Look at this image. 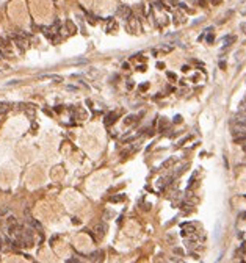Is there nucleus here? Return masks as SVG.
I'll return each mask as SVG.
<instances>
[{
	"mask_svg": "<svg viewBox=\"0 0 246 263\" xmlns=\"http://www.w3.org/2000/svg\"><path fill=\"white\" fill-rule=\"evenodd\" d=\"M232 135L234 138H238V136H246V124H240V122H235L232 121Z\"/></svg>",
	"mask_w": 246,
	"mask_h": 263,
	"instance_id": "obj_1",
	"label": "nucleus"
},
{
	"mask_svg": "<svg viewBox=\"0 0 246 263\" xmlns=\"http://www.w3.org/2000/svg\"><path fill=\"white\" fill-rule=\"evenodd\" d=\"M232 121H235V122H240V124H246V113L243 114V113H238Z\"/></svg>",
	"mask_w": 246,
	"mask_h": 263,
	"instance_id": "obj_4",
	"label": "nucleus"
},
{
	"mask_svg": "<svg viewBox=\"0 0 246 263\" xmlns=\"http://www.w3.org/2000/svg\"><path fill=\"white\" fill-rule=\"evenodd\" d=\"M147 86H149V85L146 83V85H143V86H140V89H143V91H144V89H147Z\"/></svg>",
	"mask_w": 246,
	"mask_h": 263,
	"instance_id": "obj_15",
	"label": "nucleus"
},
{
	"mask_svg": "<svg viewBox=\"0 0 246 263\" xmlns=\"http://www.w3.org/2000/svg\"><path fill=\"white\" fill-rule=\"evenodd\" d=\"M243 111L246 113V103H244V102H243Z\"/></svg>",
	"mask_w": 246,
	"mask_h": 263,
	"instance_id": "obj_17",
	"label": "nucleus"
},
{
	"mask_svg": "<svg viewBox=\"0 0 246 263\" xmlns=\"http://www.w3.org/2000/svg\"><path fill=\"white\" fill-rule=\"evenodd\" d=\"M168 77H169V78H173V80H176V75H174L173 72H168Z\"/></svg>",
	"mask_w": 246,
	"mask_h": 263,
	"instance_id": "obj_12",
	"label": "nucleus"
},
{
	"mask_svg": "<svg viewBox=\"0 0 246 263\" xmlns=\"http://www.w3.org/2000/svg\"><path fill=\"white\" fill-rule=\"evenodd\" d=\"M100 254H102V252H94V254L91 255V260H96V261H97V260H100V258H99V255H100Z\"/></svg>",
	"mask_w": 246,
	"mask_h": 263,
	"instance_id": "obj_8",
	"label": "nucleus"
},
{
	"mask_svg": "<svg viewBox=\"0 0 246 263\" xmlns=\"http://www.w3.org/2000/svg\"><path fill=\"white\" fill-rule=\"evenodd\" d=\"M244 103H246V102H244Z\"/></svg>",
	"mask_w": 246,
	"mask_h": 263,
	"instance_id": "obj_19",
	"label": "nucleus"
},
{
	"mask_svg": "<svg viewBox=\"0 0 246 263\" xmlns=\"http://www.w3.org/2000/svg\"><path fill=\"white\" fill-rule=\"evenodd\" d=\"M212 41H213V36H212V34H209V36H207V42H212Z\"/></svg>",
	"mask_w": 246,
	"mask_h": 263,
	"instance_id": "obj_14",
	"label": "nucleus"
},
{
	"mask_svg": "<svg viewBox=\"0 0 246 263\" xmlns=\"http://www.w3.org/2000/svg\"><path fill=\"white\" fill-rule=\"evenodd\" d=\"M234 41H235V36H227V38H224V46H230Z\"/></svg>",
	"mask_w": 246,
	"mask_h": 263,
	"instance_id": "obj_7",
	"label": "nucleus"
},
{
	"mask_svg": "<svg viewBox=\"0 0 246 263\" xmlns=\"http://www.w3.org/2000/svg\"><path fill=\"white\" fill-rule=\"evenodd\" d=\"M94 230H96V233H97V235H100V237H102V235H105V232H107V226H105V224H97Z\"/></svg>",
	"mask_w": 246,
	"mask_h": 263,
	"instance_id": "obj_3",
	"label": "nucleus"
},
{
	"mask_svg": "<svg viewBox=\"0 0 246 263\" xmlns=\"http://www.w3.org/2000/svg\"><path fill=\"white\" fill-rule=\"evenodd\" d=\"M180 121H182V116H176L174 117V122H180Z\"/></svg>",
	"mask_w": 246,
	"mask_h": 263,
	"instance_id": "obj_13",
	"label": "nucleus"
},
{
	"mask_svg": "<svg viewBox=\"0 0 246 263\" xmlns=\"http://www.w3.org/2000/svg\"><path fill=\"white\" fill-rule=\"evenodd\" d=\"M5 107H6V103H3V102H0V113H3Z\"/></svg>",
	"mask_w": 246,
	"mask_h": 263,
	"instance_id": "obj_9",
	"label": "nucleus"
},
{
	"mask_svg": "<svg viewBox=\"0 0 246 263\" xmlns=\"http://www.w3.org/2000/svg\"><path fill=\"white\" fill-rule=\"evenodd\" d=\"M174 254H179V255H182L183 252H182V249H177V247H176V249H174Z\"/></svg>",
	"mask_w": 246,
	"mask_h": 263,
	"instance_id": "obj_11",
	"label": "nucleus"
},
{
	"mask_svg": "<svg viewBox=\"0 0 246 263\" xmlns=\"http://www.w3.org/2000/svg\"><path fill=\"white\" fill-rule=\"evenodd\" d=\"M113 121H114V113H110V114L107 116V119H105V125H111Z\"/></svg>",
	"mask_w": 246,
	"mask_h": 263,
	"instance_id": "obj_5",
	"label": "nucleus"
},
{
	"mask_svg": "<svg viewBox=\"0 0 246 263\" xmlns=\"http://www.w3.org/2000/svg\"><path fill=\"white\" fill-rule=\"evenodd\" d=\"M132 121H133V116H127L126 117V124H130Z\"/></svg>",
	"mask_w": 246,
	"mask_h": 263,
	"instance_id": "obj_10",
	"label": "nucleus"
},
{
	"mask_svg": "<svg viewBox=\"0 0 246 263\" xmlns=\"http://www.w3.org/2000/svg\"><path fill=\"white\" fill-rule=\"evenodd\" d=\"M118 16H122L124 19H129L130 17V8L129 6H121L118 10Z\"/></svg>",
	"mask_w": 246,
	"mask_h": 263,
	"instance_id": "obj_2",
	"label": "nucleus"
},
{
	"mask_svg": "<svg viewBox=\"0 0 246 263\" xmlns=\"http://www.w3.org/2000/svg\"><path fill=\"white\" fill-rule=\"evenodd\" d=\"M2 246H3V244H2V240H0V247H2Z\"/></svg>",
	"mask_w": 246,
	"mask_h": 263,
	"instance_id": "obj_18",
	"label": "nucleus"
},
{
	"mask_svg": "<svg viewBox=\"0 0 246 263\" xmlns=\"http://www.w3.org/2000/svg\"><path fill=\"white\" fill-rule=\"evenodd\" d=\"M28 223H30V224H31V226H33L35 229H38V230H41V224H39L38 221H35V219H33V218H28Z\"/></svg>",
	"mask_w": 246,
	"mask_h": 263,
	"instance_id": "obj_6",
	"label": "nucleus"
},
{
	"mask_svg": "<svg viewBox=\"0 0 246 263\" xmlns=\"http://www.w3.org/2000/svg\"><path fill=\"white\" fill-rule=\"evenodd\" d=\"M157 67H160V69H161V67H165V64H163V63H157Z\"/></svg>",
	"mask_w": 246,
	"mask_h": 263,
	"instance_id": "obj_16",
	"label": "nucleus"
}]
</instances>
